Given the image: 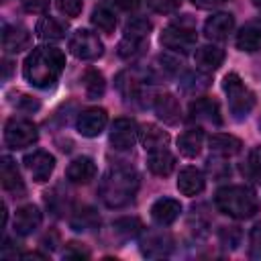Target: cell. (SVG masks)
<instances>
[{
    "label": "cell",
    "mask_w": 261,
    "mask_h": 261,
    "mask_svg": "<svg viewBox=\"0 0 261 261\" xmlns=\"http://www.w3.org/2000/svg\"><path fill=\"white\" fill-rule=\"evenodd\" d=\"M147 6L159 14H169L181 6V0H147Z\"/></svg>",
    "instance_id": "cell-39"
},
{
    "label": "cell",
    "mask_w": 261,
    "mask_h": 261,
    "mask_svg": "<svg viewBox=\"0 0 261 261\" xmlns=\"http://www.w3.org/2000/svg\"><path fill=\"white\" fill-rule=\"evenodd\" d=\"M222 88L228 96V110L234 120H243L249 116V112L255 106V94L245 86V82L237 73L224 75Z\"/></svg>",
    "instance_id": "cell-4"
},
{
    "label": "cell",
    "mask_w": 261,
    "mask_h": 261,
    "mask_svg": "<svg viewBox=\"0 0 261 261\" xmlns=\"http://www.w3.org/2000/svg\"><path fill=\"white\" fill-rule=\"evenodd\" d=\"M224 2H228V0H192V4L198 8H214V6H220Z\"/></svg>",
    "instance_id": "cell-45"
},
{
    "label": "cell",
    "mask_w": 261,
    "mask_h": 261,
    "mask_svg": "<svg viewBox=\"0 0 261 261\" xmlns=\"http://www.w3.org/2000/svg\"><path fill=\"white\" fill-rule=\"evenodd\" d=\"M67 179L75 186H84V184H90L94 177H96V163L94 159L82 155V157H75L69 165H67V171H65Z\"/></svg>",
    "instance_id": "cell-17"
},
{
    "label": "cell",
    "mask_w": 261,
    "mask_h": 261,
    "mask_svg": "<svg viewBox=\"0 0 261 261\" xmlns=\"http://www.w3.org/2000/svg\"><path fill=\"white\" fill-rule=\"evenodd\" d=\"M84 88H86L88 98H100L104 94V88H106L104 75L98 69H88L84 73Z\"/></svg>",
    "instance_id": "cell-33"
},
{
    "label": "cell",
    "mask_w": 261,
    "mask_h": 261,
    "mask_svg": "<svg viewBox=\"0 0 261 261\" xmlns=\"http://www.w3.org/2000/svg\"><path fill=\"white\" fill-rule=\"evenodd\" d=\"M27 12H43L49 6V0H22Z\"/></svg>",
    "instance_id": "cell-41"
},
{
    "label": "cell",
    "mask_w": 261,
    "mask_h": 261,
    "mask_svg": "<svg viewBox=\"0 0 261 261\" xmlns=\"http://www.w3.org/2000/svg\"><path fill=\"white\" fill-rule=\"evenodd\" d=\"M206 169H208V173L212 175V177H216V179H222V177H226L228 173H230V165L224 161V157H220V155H216V157H210L208 161H206Z\"/></svg>",
    "instance_id": "cell-37"
},
{
    "label": "cell",
    "mask_w": 261,
    "mask_h": 261,
    "mask_svg": "<svg viewBox=\"0 0 261 261\" xmlns=\"http://www.w3.org/2000/svg\"><path fill=\"white\" fill-rule=\"evenodd\" d=\"M237 47L241 51H247V53L259 51L261 49V27H257V24L243 27L237 35Z\"/></svg>",
    "instance_id": "cell-28"
},
{
    "label": "cell",
    "mask_w": 261,
    "mask_h": 261,
    "mask_svg": "<svg viewBox=\"0 0 261 261\" xmlns=\"http://www.w3.org/2000/svg\"><path fill=\"white\" fill-rule=\"evenodd\" d=\"M210 86V75L206 71H188L181 80H179V88L186 94H200Z\"/></svg>",
    "instance_id": "cell-29"
},
{
    "label": "cell",
    "mask_w": 261,
    "mask_h": 261,
    "mask_svg": "<svg viewBox=\"0 0 261 261\" xmlns=\"http://www.w3.org/2000/svg\"><path fill=\"white\" fill-rule=\"evenodd\" d=\"M179 212H181V204L177 200H173V198H159L151 206V218L159 226H167L173 220H177Z\"/></svg>",
    "instance_id": "cell-20"
},
{
    "label": "cell",
    "mask_w": 261,
    "mask_h": 261,
    "mask_svg": "<svg viewBox=\"0 0 261 261\" xmlns=\"http://www.w3.org/2000/svg\"><path fill=\"white\" fill-rule=\"evenodd\" d=\"M245 171L253 181L261 184V147H253L249 151V157H247V163H245Z\"/></svg>",
    "instance_id": "cell-36"
},
{
    "label": "cell",
    "mask_w": 261,
    "mask_h": 261,
    "mask_svg": "<svg viewBox=\"0 0 261 261\" xmlns=\"http://www.w3.org/2000/svg\"><path fill=\"white\" fill-rule=\"evenodd\" d=\"M59 12H63L65 16H77L82 12V0H55Z\"/></svg>",
    "instance_id": "cell-40"
},
{
    "label": "cell",
    "mask_w": 261,
    "mask_h": 261,
    "mask_svg": "<svg viewBox=\"0 0 261 261\" xmlns=\"http://www.w3.org/2000/svg\"><path fill=\"white\" fill-rule=\"evenodd\" d=\"M63 67H65L63 51L57 47H51V45H41V47H35L29 53V57L24 59L22 73L31 86L47 90V88L55 86Z\"/></svg>",
    "instance_id": "cell-1"
},
{
    "label": "cell",
    "mask_w": 261,
    "mask_h": 261,
    "mask_svg": "<svg viewBox=\"0 0 261 261\" xmlns=\"http://www.w3.org/2000/svg\"><path fill=\"white\" fill-rule=\"evenodd\" d=\"M69 51L84 61H94L98 57H102L104 53V45L98 39V35H94L92 31L86 29H77L71 37H69Z\"/></svg>",
    "instance_id": "cell-7"
},
{
    "label": "cell",
    "mask_w": 261,
    "mask_h": 261,
    "mask_svg": "<svg viewBox=\"0 0 261 261\" xmlns=\"http://www.w3.org/2000/svg\"><path fill=\"white\" fill-rule=\"evenodd\" d=\"M173 249V237L167 230H147L141 239V253L145 257H165Z\"/></svg>",
    "instance_id": "cell-10"
},
{
    "label": "cell",
    "mask_w": 261,
    "mask_h": 261,
    "mask_svg": "<svg viewBox=\"0 0 261 261\" xmlns=\"http://www.w3.org/2000/svg\"><path fill=\"white\" fill-rule=\"evenodd\" d=\"M145 45H147V41L122 37V41L118 43V55L124 57V59H133V57H137V55H141L145 51Z\"/></svg>",
    "instance_id": "cell-35"
},
{
    "label": "cell",
    "mask_w": 261,
    "mask_h": 261,
    "mask_svg": "<svg viewBox=\"0 0 261 261\" xmlns=\"http://www.w3.org/2000/svg\"><path fill=\"white\" fill-rule=\"evenodd\" d=\"M0 177H2V188L10 194H14L16 198L24 196V181L20 177V171L16 167V163L10 159V157H2V163H0Z\"/></svg>",
    "instance_id": "cell-18"
},
{
    "label": "cell",
    "mask_w": 261,
    "mask_h": 261,
    "mask_svg": "<svg viewBox=\"0 0 261 261\" xmlns=\"http://www.w3.org/2000/svg\"><path fill=\"white\" fill-rule=\"evenodd\" d=\"M188 120L192 122H208V124H222V116H220V106L216 100L212 98H198L190 104L188 108Z\"/></svg>",
    "instance_id": "cell-11"
},
{
    "label": "cell",
    "mask_w": 261,
    "mask_h": 261,
    "mask_svg": "<svg viewBox=\"0 0 261 261\" xmlns=\"http://www.w3.org/2000/svg\"><path fill=\"white\" fill-rule=\"evenodd\" d=\"M153 110L155 114L167 122V124H177L179 122V116H181V106L177 102V98L169 92H161V94H155L153 98Z\"/></svg>",
    "instance_id": "cell-13"
},
{
    "label": "cell",
    "mask_w": 261,
    "mask_h": 261,
    "mask_svg": "<svg viewBox=\"0 0 261 261\" xmlns=\"http://www.w3.org/2000/svg\"><path fill=\"white\" fill-rule=\"evenodd\" d=\"M204 186H206V177L196 167H184L177 175V190L184 196H198L204 192Z\"/></svg>",
    "instance_id": "cell-21"
},
{
    "label": "cell",
    "mask_w": 261,
    "mask_h": 261,
    "mask_svg": "<svg viewBox=\"0 0 261 261\" xmlns=\"http://www.w3.org/2000/svg\"><path fill=\"white\" fill-rule=\"evenodd\" d=\"M24 165L29 167L33 179L43 184V181H47L51 177V173L55 169V157L51 153L39 149V151H33V153H29L24 157Z\"/></svg>",
    "instance_id": "cell-12"
},
{
    "label": "cell",
    "mask_w": 261,
    "mask_h": 261,
    "mask_svg": "<svg viewBox=\"0 0 261 261\" xmlns=\"http://www.w3.org/2000/svg\"><path fill=\"white\" fill-rule=\"evenodd\" d=\"M98 222H100V218H98L96 210L90 208V206L75 210L73 216L69 218V224H71L73 230H90V228H94Z\"/></svg>",
    "instance_id": "cell-31"
},
{
    "label": "cell",
    "mask_w": 261,
    "mask_h": 261,
    "mask_svg": "<svg viewBox=\"0 0 261 261\" xmlns=\"http://www.w3.org/2000/svg\"><path fill=\"white\" fill-rule=\"evenodd\" d=\"M37 35L43 39V41H61L65 37V31H67V22L51 16V14H45L39 18L37 27H35Z\"/></svg>",
    "instance_id": "cell-23"
},
{
    "label": "cell",
    "mask_w": 261,
    "mask_h": 261,
    "mask_svg": "<svg viewBox=\"0 0 261 261\" xmlns=\"http://www.w3.org/2000/svg\"><path fill=\"white\" fill-rule=\"evenodd\" d=\"M90 20H92V24H94L98 31H102V33H106V35L114 33V29H116V16H114V12H112L108 6H98V8H94Z\"/></svg>",
    "instance_id": "cell-30"
},
{
    "label": "cell",
    "mask_w": 261,
    "mask_h": 261,
    "mask_svg": "<svg viewBox=\"0 0 261 261\" xmlns=\"http://www.w3.org/2000/svg\"><path fill=\"white\" fill-rule=\"evenodd\" d=\"M249 255H251V259H259L261 261V222H257L251 228V234H249Z\"/></svg>",
    "instance_id": "cell-38"
},
{
    "label": "cell",
    "mask_w": 261,
    "mask_h": 261,
    "mask_svg": "<svg viewBox=\"0 0 261 261\" xmlns=\"http://www.w3.org/2000/svg\"><path fill=\"white\" fill-rule=\"evenodd\" d=\"M147 165L151 169V173L155 175H169L175 167V157L167 151V147L163 149H155V151H149V157H147Z\"/></svg>",
    "instance_id": "cell-25"
},
{
    "label": "cell",
    "mask_w": 261,
    "mask_h": 261,
    "mask_svg": "<svg viewBox=\"0 0 261 261\" xmlns=\"http://www.w3.org/2000/svg\"><path fill=\"white\" fill-rule=\"evenodd\" d=\"M39 139V133H37V126L27 120V118H8L6 124H4V143L10 147V149H24V147H31L33 143H37Z\"/></svg>",
    "instance_id": "cell-6"
},
{
    "label": "cell",
    "mask_w": 261,
    "mask_h": 261,
    "mask_svg": "<svg viewBox=\"0 0 261 261\" xmlns=\"http://www.w3.org/2000/svg\"><path fill=\"white\" fill-rule=\"evenodd\" d=\"M31 45V33L29 29L20 24H4L2 31V49L4 53H20Z\"/></svg>",
    "instance_id": "cell-14"
},
{
    "label": "cell",
    "mask_w": 261,
    "mask_h": 261,
    "mask_svg": "<svg viewBox=\"0 0 261 261\" xmlns=\"http://www.w3.org/2000/svg\"><path fill=\"white\" fill-rule=\"evenodd\" d=\"M208 147L214 155H220V157H232L237 153H241L243 149V143L241 139L232 137V135H224V133H216L208 139Z\"/></svg>",
    "instance_id": "cell-24"
},
{
    "label": "cell",
    "mask_w": 261,
    "mask_h": 261,
    "mask_svg": "<svg viewBox=\"0 0 261 261\" xmlns=\"http://www.w3.org/2000/svg\"><path fill=\"white\" fill-rule=\"evenodd\" d=\"M116 88L126 100H141L145 96V80L137 71H120L116 77Z\"/></svg>",
    "instance_id": "cell-19"
},
{
    "label": "cell",
    "mask_w": 261,
    "mask_h": 261,
    "mask_svg": "<svg viewBox=\"0 0 261 261\" xmlns=\"http://www.w3.org/2000/svg\"><path fill=\"white\" fill-rule=\"evenodd\" d=\"M63 257H77V259H86L88 257V251L77 247V243H69L67 249L63 251Z\"/></svg>",
    "instance_id": "cell-42"
},
{
    "label": "cell",
    "mask_w": 261,
    "mask_h": 261,
    "mask_svg": "<svg viewBox=\"0 0 261 261\" xmlns=\"http://www.w3.org/2000/svg\"><path fill=\"white\" fill-rule=\"evenodd\" d=\"M108 122V114L104 108H98V106H92V108H86L77 114V120H75V126H77V133L82 137H98L104 126Z\"/></svg>",
    "instance_id": "cell-9"
},
{
    "label": "cell",
    "mask_w": 261,
    "mask_h": 261,
    "mask_svg": "<svg viewBox=\"0 0 261 261\" xmlns=\"http://www.w3.org/2000/svg\"><path fill=\"white\" fill-rule=\"evenodd\" d=\"M253 4H255V8L261 12V0H253Z\"/></svg>",
    "instance_id": "cell-46"
},
{
    "label": "cell",
    "mask_w": 261,
    "mask_h": 261,
    "mask_svg": "<svg viewBox=\"0 0 261 261\" xmlns=\"http://www.w3.org/2000/svg\"><path fill=\"white\" fill-rule=\"evenodd\" d=\"M196 27L186 22V20H179V22H171L163 29L159 41L165 49H171V51H190L194 45H196Z\"/></svg>",
    "instance_id": "cell-5"
},
{
    "label": "cell",
    "mask_w": 261,
    "mask_h": 261,
    "mask_svg": "<svg viewBox=\"0 0 261 261\" xmlns=\"http://www.w3.org/2000/svg\"><path fill=\"white\" fill-rule=\"evenodd\" d=\"M114 6L122 12H135L141 6V0H114Z\"/></svg>",
    "instance_id": "cell-43"
},
{
    "label": "cell",
    "mask_w": 261,
    "mask_h": 261,
    "mask_svg": "<svg viewBox=\"0 0 261 261\" xmlns=\"http://www.w3.org/2000/svg\"><path fill=\"white\" fill-rule=\"evenodd\" d=\"M98 192L104 206L122 208L130 204L139 192V173L130 165H114L104 173Z\"/></svg>",
    "instance_id": "cell-2"
},
{
    "label": "cell",
    "mask_w": 261,
    "mask_h": 261,
    "mask_svg": "<svg viewBox=\"0 0 261 261\" xmlns=\"http://www.w3.org/2000/svg\"><path fill=\"white\" fill-rule=\"evenodd\" d=\"M151 29H153V24H151L147 18H143V16H135L133 20H128V22L124 24V37L147 41Z\"/></svg>",
    "instance_id": "cell-34"
},
{
    "label": "cell",
    "mask_w": 261,
    "mask_h": 261,
    "mask_svg": "<svg viewBox=\"0 0 261 261\" xmlns=\"http://www.w3.org/2000/svg\"><path fill=\"white\" fill-rule=\"evenodd\" d=\"M41 220H43V214H41V210L37 206H33V204L20 206L16 210V214H14V230L20 237L33 234L41 226Z\"/></svg>",
    "instance_id": "cell-15"
},
{
    "label": "cell",
    "mask_w": 261,
    "mask_h": 261,
    "mask_svg": "<svg viewBox=\"0 0 261 261\" xmlns=\"http://www.w3.org/2000/svg\"><path fill=\"white\" fill-rule=\"evenodd\" d=\"M139 139H141V143H143L147 153L155 151V149H163L169 143V135L165 130H161L159 126H155V124H145L139 130Z\"/></svg>",
    "instance_id": "cell-27"
},
{
    "label": "cell",
    "mask_w": 261,
    "mask_h": 261,
    "mask_svg": "<svg viewBox=\"0 0 261 261\" xmlns=\"http://www.w3.org/2000/svg\"><path fill=\"white\" fill-rule=\"evenodd\" d=\"M139 139V126L133 118H116L110 126V145L118 151L130 149Z\"/></svg>",
    "instance_id": "cell-8"
},
{
    "label": "cell",
    "mask_w": 261,
    "mask_h": 261,
    "mask_svg": "<svg viewBox=\"0 0 261 261\" xmlns=\"http://www.w3.org/2000/svg\"><path fill=\"white\" fill-rule=\"evenodd\" d=\"M16 108H22V110L33 112V110H37V108H39V102H37V100H33L31 96H20V100H18Z\"/></svg>",
    "instance_id": "cell-44"
},
{
    "label": "cell",
    "mask_w": 261,
    "mask_h": 261,
    "mask_svg": "<svg viewBox=\"0 0 261 261\" xmlns=\"http://www.w3.org/2000/svg\"><path fill=\"white\" fill-rule=\"evenodd\" d=\"M259 128H261V118H259Z\"/></svg>",
    "instance_id": "cell-47"
},
{
    "label": "cell",
    "mask_w": 261,
    "mask_h": 261,
    "mask_svg": "<svg viewBox=\"0 0 261 261\" xmlns=\"http://www.w3.org/2000/svg\"><path fill=\"white\" fill-rule=\"evenodd\" d=\"M234 29V16L230 12H216L204 22V35L212 41H224Z\"/></svg>",
    "instance_id": "cell-16"
},
{
    "label": "cell",
    "mask_w": 261,
    "mask_h": 261,
    "mask_svg": "<svg viewBox=\"0 0 261 261\" xmlns=\"http://www.w3.org/2000/svg\"><path fill=\"white\" fill-rule=\"evenodd\" d=\"M194 59H196V65L200 71H214L222 65L224 61V51L216 45H204L200 49H196L194 53Z\"/></svg>",
    "instance_id": "cell-22"
},
{
    "label": "cell",
    "mask_w": 261,
    "mask_h": 261,
    "mask_svg": "<svg viewBox=\"0 0 261 261\" xmlns=\"http://www.w3.org/2000/svg\"><path fill=\"white\" fill-rule=\"evenodd\" d=\"M204 145V130L202 128H188L177 137V149L184 157H196Z\"/></svg>",
    "instance_id": "cell-26"
},
{
    "label": "cell",
    "mask_w": 261,
    "mask_h": 261,
    "mask_svg": "<svg viewBox=\"0 0 261 261\" xmlns=\"http://www.w3.org/2000/svg\"><path fill=\"white\" fill-rule=\"evenodd\" d=\"M112 230L114 234H118L120 239H133L137 237L141 230H143V224L139 218H130V216H124V218H118L112 222Z\"/></svg>",
    "instance_id": "cell-32"
},
{
    "label": "cell",
    "mask_w": 261,
    "mask_h": 261,
    "mask_svg": "<svg viewBox=\"0 0 261 261\" xmlns=\"http://www.w3.org/2000/svg\"><path fill=\"white\" fill-rule=\"evenodd\" d=\"M214 202L222 214L237 220L251 218L259 210V200L249 186H224L216 192Z\"/></svg>",
    "instance_id": "cell-3"
}]
</instances>
